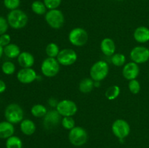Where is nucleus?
<instances>
[{
	"instance_id": "1",
	"label": "nucleus",
	"mask_w": 149,
	"mask_h": 148,
	"mask_svg": "<svg viewBox=\"0 0 149 148\" xmlns=\"http://www.w3.org/2000/svg\"><path fill=\"white\" fill-rule=\"evenodd\" d=\"M9 26L13 29H22L27 25L29 17L26 13L23 10L16 9L11 10L7 17Z\"/></svg>"
},
{
	"instance_id": "2",
	"label": "nucleus",
	"mask_w": 149,
	"mask_h": 148,
	"mask_svg": "<svg viewBox=\"0 0 149 148\" xmlns=\"http://www.w3.org/2000/svg\"><path fill=\"white\" fill-rule=\"evenodd\" d=\"M109 73V64L104 60L95 62L90 70V78L94 81H102L107 77Z\"/></svg>"
},
{
	"instance_id": "3",
	"label": "nucleus",
	"mask_w": 149,
	"mask_h": 148,
	"mask_svg": "<svg viewBox=\"0 0 149 148\" xmlns=\"http://www.w3.org/2000/svg\"><path fill=\"white\" fill-rule=\"evenodd\" d=\"M45 19L48 26L53 29L61 28L65 23L63 13L58 9L48 10L45 15Z\"/></svg>"
},
{
	"instance_id": "4",
	"label": "nucleus",
	"mask_w": 149,
	"mask_h": 148,
	"mask_svg": "<svg viewBox=\"0 0 149 148\" xmlns=\"http://www.w3.org/2000/svg\"><path fill=\"white\" fill-rule=\"evenodd\" d=\"M4 117L6 120L13 124L19 123L23 120V110L19 104L11 103L6 107Z\"/></svg>"
},
{
	"instance_id": "5",
	"label": "nucleus",
	"mask_w": 149,
	"mask_h": 148,
	"mask_svg": "<svg viewBox=\"0 0 149 148\" xmlns=\"http://www.w3.org/2000/svg\"><path fill=\"white\" fill-rule=\"evenodd\" d=\"M88 39L87 30L82 28H74L68 33V41L75 46H84L88 41Z\"/></svg>"
},
{
	"instance_id": "6",
	"label": "nucleus",
	"mask_w": 149,
	"mask_h": 148,
	"mask_svg": "<svg viewBox=\"0 0 149 148\" xmlns=\"http://www.w3.org/2000/svg\"><path fill=\"white\" fill-rule=\"evenodd\" d=\"M88 134L84 128L81 126H75L68 133V139L71 145L76 147H80L84 145L87 142Z\"/></svg>"
},
{
	"instance_id": "7",
	"label": "nucleus",
	"mask_w": 149,
	"mask_h": 148,
	"mask_svg": "<svg viewBox=\"0 0 149 148\" xmlns=\"http://www.w3.org/2000/svg\"><path fill=\"white\" fill-rule=\"evenodd\" d=\"M60 63L56 58L47 57L41 65V72L47 78L55 77L60 71Z\"/></svg>"
},
{
	"instance_id": "8",
	"label": "nucleus",
	"mask_w": 149,
	"mask_h": 148,
	"mask_svg": "<svg viewBox=\"0 0 149 148\" xmlns=\"http://www.w3.org/2000/svg\"><path fill=\"white\" fill-rule=\"evenodd\" d=\"M111 130L115 136L119 138L120 140H123L130 133V126L128 122L124 119H116L112 123Z\"/></svg>"
},
{
	"instance_id": "9",
	"label": "nucleus",
	"mask_w": 149,
	"mask_h": 148,
	"mask_svg": "<svg viewBox=\"0 0 149 148\" xmlns=\"http://www.w3.org/2000/svg\"><path fill=\"white\" fill-rule=\"evenodd\" d=\"M56 110L63 117H73L77 113L78 107L73 100H63L58 102Z\"/></svg>"
},
{
	"instance_id": "10",
	"label": "nucleus",
	"mask_w": 149,
	"mask_h": 148,
	"mask_svg": "<svg viewBox=\"0 0 149 148\" xmlns=\"http://www.w3.org/2000/svg\"><path fill=\"white\" fill-rule=\"evenodd\" d=\"M56 59L60 65L63 66H70L77 62V54L73 49L65 48L60 51Z\"/></svg>"
},
{
	"instance_id": "11",
	"label": "nucleus",
	"mask_w": 149,
	"mask_h": 148,
	"mask_svg": "<svg viewBox=\"0 0 149 148\" xmlns=\"http://www.w3.org/2000/svg\"><path fill=\"white\" fill-rule=\"evenodd\" d=\"M132 62L137 64H143L149 60V49L143 46L134 47L130 53Z\"/></svg>"
},
{
	"instance_id": "12",
	"label": "nucleus",
	"mask_w": 149,
	"mask_h": 148,
	"mask_svg": "<svg viewBox=\"0 0 149 148\" xmlns=\"http://www.w3.org/2000/svg\"><path fill=\"white\" fill-rule=\"evenodd\" d=\"M61 115L56 110H49L44 117L43 125L47 130L57 127L61 123Z\"/></svg>"
},
{
	"instance_id": "13",
	"label": "nucleus",
	"mask_w": 149,
	"mask_h": 148,
	"mask_svg": "<svg viewBox=\"0 0 149 148\" xmlns=\"http://www.w3.org/2000/svg\"><path fill=\"white\" fill-rule=\"evenodd\" d=\"M37 78V73L32 68H22L17 73V80L23 84H31L36 81Z\"/></svg>"
},
{
	"instance_id": "14",
	"label": "nucleus",
	"mask_w": 149,
	"mask_h": 148,
	"mask_svg": "<svg viewBox=\"0 0 149 148\" xmlns=\"http://www.w3.org/2000/svg\"><path fill=\"white\" fill-rule=\"evenodd\" d=\"M140 74V68L138 64L130 62L125 64L122 68V75L128 81L136 79Z\"/></svg>"
},
{
	"instance_id": "15",
	"label": "nucleus",
	"mask_w": 149,
	"mask_h": 148,
	"mask_svg": "<svg viewBox=\"0 0 149 148\" xmlns=\"http://www.w3.org/2000/svg\"><path fill=\"white\" fill-rule=\"evenodd\" d=\"M116 44L111 38H104L100 42V50L107 57H111L116 52Z\"/></svg>"
},
{
	"instance_id": "16",
	"label": "nucleus",
	"mask_w": 149,
	"mask_h": 148,
	"mask_svg": "<svg viewBox=\"0 0 149 148\" xmlns=\"http://www.w3.org/2000/svg\"><path fill=\"white\" fill-rule=\"evenodd\" d=\"M17 62L23 68H32L35 62L34 57L29 52H22L17 57Z\"/></svg>"
},
{
	"instance_id": "17",
	"label": "nucleus",
	"mask_w": 149,
	"mask_h": 148,
	"mask_svg": "<svg viewBox=\"0 0 149 148\" xmlns=\"http://www.w3.org/2000/svg\"><path fill=\"white\" fill-rule=\"evenodd\" d=\"M133 37L138 43H146L149 41V28L146 26H139L134 31Z\"/></svg>"
},
{
	"instance_id": "18",
	"label": "nucleus",
	"mask_w": 149,
	"mask_h": 148,
	"mask_svg": "<svg viewBox=\"0 0 149 148\" xmlns=\"http://www.w3.org/2000/svg\"><path fill=\"white\" fill-rule=\"evenodd\" d=\"M15 128L13 123L7 120L0 122V139H8L13 136Z\"/></svg>"
},
{
	"instance_id": "19",
	"label": "nucleus",
	"mask_w": 149,
	"mask_h": 148,
	"mask_svg": "<svg viewBox=\"0 0 149 148\" xmlns=\"http://www.w3.org/2000/svg\"><path fill=\"white\" fill-rule=\"evenodd\" d=\"M20 129L22 133L26 136H31L36 131V124L31 119H23L20 123Z\"/></svg>"
},
{
	"instance_id": "20",
	"label": "nucleus",
	"mask_w": 149,
	"mask_h": 148,
	"mask_svg": "<svg viewBox=\"0 0 149 148\" xmlns=\"http://www.w3.org/2000/svg\"><path fill=\"white\" fill-rule=\"evenodd\" d=\"M21 53L20 49L17 44H15L10 43L7 46L4 47V54L9 58L14 59V58H17V57Z\"/></svg>"
},
{
	"instance_id": "21",
	"label": "nucleus",
	"mask_w": 149,
	"mask_h": 148,
	"mask_svg": "<svg viewBox=\"0 0 149 148\" xmlns=\"http://www.w3.org/2000/svg\"><path fill=\"white\" fill-rule=\"evenodd\" d=\"M94 81L91 78H85L80 81L79 90L83 94L90 93L94 89Z\"/></svg>"
},
{
	"instance_id": "22",
	"label": "nucleus",
	"mask_w": 149,
	"mask_h": 148,
	"mask_svg": "<svg viewBox=\"0 0 149 148\" xmlns=\"http://www.w3.org/2000/svg\"><path fill=\"white\" fill-rule=\"evenodd\" d=\"M47 8L45 6L44 1L36 0L32 2L31 4V10L33 13L38 15H43L46 14Z\"/></svg>"
},
{
	"instance_id": "23",
	"label": "nucleus",
	"mask_w": 149,
	"mask_h": 148,
	"mask_svg": "<svg viewBox=\"0 0 149 148\" xmlns=\"http://www.w3.org/2000/svg\"><path fill=\"white\" fill-rule=\"evenodd\" d=\"M47 112L46 107L42 104H34L31 109V115L36 118H44Z\"/></svg>"
},
{
	"instance_id": "24",
	"label": "nucleus",
	"mask_w": 149,
	"mask_h": 148,
	"mask_svg": "<svg viewBox=\"0 0 149 148\" xmlns=\"http://www.w3.org/2000/svg\"><path fill=\"white\" fill-rule=\"evenodd\" d=\"M120 87L117 85H113L109 87L105 92V96L109 100H114L120 94Z\"/></svg>"
},
{
	"instance_id": "25",
	"label": "nucleus",
	"mask_w": 149,
	"mask_h": 148,
	"mask_svg": "<svg viewBox=\"0 0 149 148\" xmlns=\"http://www.w3.org/2000/svg\"><path fill=\"white\" fill-rule=\"evenodd\" d=\"M60 51L61 50H60L58 44L54 43V42H51L47 45L46 49H45V53L47 55L48 57L56 58L59 54Z\"/></svg>"
},
{
	"instance_id": "26",
	"label": "nucleus",
	"mask_w": 149,
	"mask_h": 148,
	"mask_svg": "<svg viewBox=\"0 0 149 148\" xmlns=\"http://www.w3.org/2000/svg\"><path fill=\"white\" fill-rule=\"evenodd\" d=\"M6 147L7 148H23L22 140L16 136H12L7 139L6 141Z\"/></svg>"
},
{
	"instance_id": "27",
	"label": "nucleus",
	"mask_w": 149,
	"mask_h": 148,
	"mask_svg": "<svg viewBox=\"0 0 149 148\" xmlns=\"http://www.w3.org/2000/svg\"><path fill=\"white\" fill-rule=\"evenodd\" d=\"M111 61L115 66H123L126 64V56L122 53H115L111 57Z\"/></svg>"
},
{
	"instance_id": "28",
	"label": "nucleus",
	"mask_w": 149,
	"mask_h": 148,
	"mask_svg": "<svg viewBox=\"0 0 149 148\" xmlns=\"http://www.w3.org/2000/svg\"><path fill=\"white\" fill-rule=\"evenodd\" d=\"M1 71L7 75H13L15 72V65L10 61H6L1 65Z\"/></svg>"
},
{
	"instance_id": "29",
	"label": "nucleus",
	"mask_w": 149,
	"mask_h": 148,
	"mask_svg": "<svg viewBox=\"0 0 149 148\" xmlns=\"http://www.w3.org/2000/svg\"><path fill=\"white\" fill-rule=\"evenodd\" d=\"M61 124L64 129L69 131L76 126L75 120L73 117H63L61 120Z\"/></svg>"
},
{
	"instance_id": "30",
	"label": "nucleus",
	"mask_w": 149,
	"mask_h": 148,
	"mask_svg": "<svg viewBox=\"0 0 149 148\" xmlns=\"http://www.w3.org/2000/svg\"><path fill=\"white\" fill-rule=\"evenodd\" d=\"M128 89L132 94H137L141 91V84L137 79L131 80V81H129Z\"/></svg>"
},
{
	"instance_id": "31",
	"label": "nucleus",
	"mask_w": 149,
	"mask_h": 148,
	"mask_svg": "<svg viewBox=\"0 0 149 148\" xmlns=\"http://www.w3.org/2000/svg\"><path fill=\"white\" fill-rule=\"evenodd\" d=\"M47 10H55L58 9L61 5L62 0H43Z\"/></svg>"
},
{
	"instance_id": "32",
	"label": "nucleus",
	"mask_w": 149,
	"mask_h": 148,
	"mask_svg": "<svg viewBox=\"0 0 149 148\" xmlns=\"http://www.w3.org/2000/svg\"><path fill=\"white\" fill-rule=\"evenodd\" d=\"M4 4L8 10H14L18 8L20 4V0H4Z\"/></svg>"
},
{
	"instance_id": "33",
	"label": "nucleus",
	"mask_w": 149,
	"mask_h": 148,
	"mask_svg": "<svg viewBox=\"0 0 149 148\" xmlns=\"http://www.w3.org/2000/svg\"><path fill=\"white\" fill-rule=\"evenodd\" d=\"M9 26H9L7 19L0 17V36L6 33V32L8 30Z\"/></svg>"
},
{
	"instance_id": "34",
	"label": "nucleus",
	"mask_w": 149,
	"mask_h": 148,
	"mask_svg": "<svg viewBox=\"0 0 149 148\" xmlns=\"http://www.w3.org/2000/svg\"><path fill=\"white\" fill-rule=\"evenodd\" d=\"M11 43V36L7 33H4L0 36V45L3 47L7 46Z\"/></svg>"
},
{
	"instance_id": "35",
	"label": "nucleus",
	"mask_w": 149,
	"mask_h": 148,
	"mask_svg": "<svg viewBox=\"0 0 149 148\" xmlns=\"http://www.w3.org/2000/svg\"><path fill=\"white\" fill-rule=\"evenodd\" d=\"M58 102L57 101V100H55L53 97H51V98L48 100V104H49V105L52 107H55V108H56L57 105H58Z\"/></svg>"
},
{
	"instance_id": "36",
	"label": "nucleus",
	"mask_w": 149,
	"mask_h": 148,
	"mask_svg": "<svg viewBox=\"0 0 149 148\" xmlns=\"http://www.w3.org/2000/svg\"><path fill=\"white\" fill-rule=\"evenodd\" d=\"M7 89V86L4 81H3L2 80H0V94L4 92Z\"/></svg>"
},
{
	"instance_id": "37",
	"label": "nucleus",
	"mask_w": 149,
	"mask_h": 148,
	"mask_svg": "<svg viewBox=\"0 0 149 148\" xmlns=\"http://www.w3.org/2000/svg\"><path fill=\"white\" fill-rule=\"evenodd\" d=\"M3 54H4V47L0 45V58L1 57V56H2Z\"/></svg>"
},
{
	"instance_id": "38",
	"label": "nucleus",
	"mask_w": 149,
	"mask_h": 148,
	"mask_svg": "<svg viewBox=\"0 0 149 148\" xmlns=\"http://www.w3.org/2000/svg\"><path fill=\"white\" fill-rule=\"evenodd\" d=\"M100 85V81H94V86L99 87Z\"/></svg>"
},
{
	"instance_id": "39",
	"label": "nucleus",
	"mask_w": 149,
	"mask_h": 148,
	"mask_svg": "<svg viewBox=\"0 0 149 148\" xmlns=\"http://www.w3.org/2000/svg\"><path fill=\"white\" fill-rule=\"evenodd\" d=\"M116 1H125V0H116Z\"/></svg>"
}]
</instances>
